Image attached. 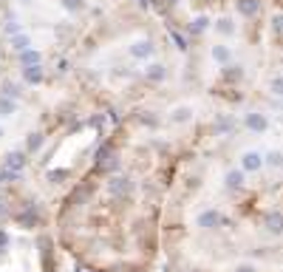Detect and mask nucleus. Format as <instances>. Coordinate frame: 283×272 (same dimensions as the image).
Returning <instances> with one entry per match:
<instances>
[{
    "label": "nucleus",
    "mask_w": 283,
    "mask_h": 272,
    "mask_svg": "<svg viewBox=\"0 0 283 272\" xmlns=\"http://www.w3.org/2000/svg\"><path fill=\"white\" fill-rule=\"evenodd\" d=\"M224 224H230V221L224 219L218 210H207V213L198 216V227H204V230H218V227H224Z\"/></svg>",
    "instance_id": "obj_1"
},
{
    "label": "nucleus",
    "mask_w": 283,
    "mask_h": 272,
    "mask_svg": "<svg viewBox=\"0 0 283 272\" xmlns=\"http://www.w3.org/2000/svg\"><path fill=\"white\" fill-rule=\"evenodd\" d=\"M264 227H266V233H272V236H283V213L269 210L264 216Z\"/></svg>",
    "instance_id": "obj_2"
},
{
    "label": "nucleus",
    "mask_w": 283,
    "mask_h": 272,
    "mask_svg": "<svg viewBox=\"0 0 283 272\" xmlns=\"http://www.w3.org/2000/svg\"><path fill=\"white\" fill-rule=\"evenodd\" d=\"M261 165H264V159H261V153H255V150H249V153L241 156V170H247V173L261 170Z\"/></svg>",
    "instance_id": "obj_3"
},
{
    "label": "nucleus",
    "mask_w": 283,
    "mask_h": 272,
    "mask_svg": "<svg viewBox=\"0 0 283 272\" xmlns=\"http://www.w3.org/2000/svg\"><path fill=\"white\" fill-rule=\"evenodd\" d=\"M3 165H6V170H14V173H20V170L26 167V153H20V150H11L9 156L3 159Z\"/></svg>",
    "instance_id": "obj_4"
},
{
    "label": "nucleus",
    "mask_w": 283,
    "mask_h": 272,
    "mask_svg": "<svg viewBox=\"0 0 283 272\" xmlns=\"http://www.w3.org/2000/svg\"><path fill=\"white\" fill-rule=\"evenodd\" d=\"M244 125H247L249 131H255V133H264L266 128H269V122H266V116H264V114H247Z\"/></svg>",
    "instance_id": "obj_5"
},
{
    "label": "nucleus",
    "mask_w": 283,
    "mask_h": 272,
    "mask_svg": "<svg viewBox=\"0 0 283 272\" xmlns=\"http://www.w3.org/2000/svg\"><path fill=\"white\" fill-rule=\"evenodd\" d=\"M108 190L114 196H125L128 190H131V179H125V176H116V179H111L108 182Z\"/></svg>",
    "instance_id": "obj_6"
},
{
    "label": "nucleus",
    "mask_w": 283,
    "mask_h": 272,
    "mask_svg": "<svg viewBox=\"0 0 283 272\" xmlns=\"http://www.w3.org/2000/svg\"><path fill=\"white\" fill-rule=\"evenodd\" d=\"M23 82L40 85V82H43V68H40V65H26V68H23Z\"/></svg>",
    "instance_id": "obj_7"
},
{
    "label": "nucleus",
    "mask_w": 283,
    "mask_h": 272,
    "mask_svg": "<svg viewBox=\"0 0 283 272\" xmlns=\"http://www.w3.org/2000/svg\"><path fill=\"white\" fill-rule=\"evenodd\" d=\"M37 221H40V210H37L34 204H28L26 210L20 213V224L23 227H37Z\"/></svg>",
    "instance_id": "obj_8"
},
{
    "label": "nucleus",
    "mask_w": 283,
    "mask_h": 272,
    "mask_svg": "<svg viewBox=\"0 0 283 272\" xmlns=\"http://www.w3.org/2000/svg\"><path fill=\"white\" fill-rule=\"evenodd\" d=\"M238 11L244 17H255L261 11V0H238Z\"/></svg>",
    "instance_id": "obj_9"
},
{
    "label": "nucleus",
    "mask_w": 283,
    "mask_h": 272,
    "mask_svg": "<svg viewBox=\"0 0 283 272\" xmlns=\"http://www.w3.org/2000/svg\"><path fill=\"white\" fill-rule=\"evenodd\" d=\"M244 173L247 170H232V173H227V179H224L227 190H241L244 187Z\"/></svg>",
    "instance_id": "obj_10"
},
{
    "label": "nucleus",
    "mask_w": 283,
    "mask_h": 272,
    "mask_svg": "<svg viewBox=\"0 0 283 272\" xmlns=\"http://www.w3.org/2000/svg\"><path fill=\"white\" fill-rule=\"evenodd\" d=\"M20 65L26 68V65H40V54L34 48H26V51H20Z\"/></svg>",
    "instance_id": "obj_11"
},
{
    "label": "nucleus",
    "mask_w": 283,
    "mask_h": 272,
    "mask_svg": "<svg viewBox=\"0 0 283 272\" xmlns=\"http://www.w3.org/2000/svg\"><path fill=\"white\" fill-rule=\"evenodd\" d=\"M131 54H133V57H150V54H153V43L142 40V43L131 45Z\"/></svg>",
    "instance_id": "obj_12"
},
{
    "label": "nucleus",
    "mask_w": 283,
    "mask_h": 272,
    "mask_svg": "<svg viewBox=\"0 0 283 272\" xmlns=\"http://www.w3.org/2000/svg\"><path fill=\"white\" fill-rule=\"evenodd\" d=\"M17 111V102L11 97H0V116H9V114H14Z\"/></svg>",
    "instance_id": "obj_13"
},
{
    "label": "nucleus",
    "mask_w": 283,
    "mask_h": 272,
    "mask_svg": "<svg viewBox=\"0 0 283 272\" xmlns=\"http://www.w3.org/2000/svg\"><path fill=\"white\" fill-rule=\"evenodd\" d=\"M212 57H215V60L221 62V65H227V62H230V48H227V45H215V48H212Z\"/></svg>",
    "instance_id": "obj_14"
},
{
    "label": "nucleus",
    "mask_w": 283,
    "mask_h": 272,
    "mask_svg": "<svg viewBox=\"0 0 283 272\" xmlns=\"http://www.w3.org/2000/svg\"><path fill=\"white\" fill-rule=\"evenodd\" d=\"M264 162H266L269 167H283V153H281V150H269Z\"/></svg>",
    "instance_id": "obj_15"
},
{
    "label": "nucleus",
    "mask_w": 283,
    "mask_h": 272,
    "mask_svg": "<svg viewBox=\"0 0 283 272\" xmlns=\"http://www.w3.org/2000/svg\"><path fill=\"white\" fill-rule=\"evenodd\" d=\"M164 74H167L164 65H150V68H147V79H153V82H156V79H164Z\"/></svg>",
    "instance_id": "obj_16"
},
{
    "label": "nucleus",
    "mask_w": 283,
    "mask_h": 272,
    "mask_svg": "<svg viewBox=\"0 0 283 272\" xmlns=\"http://www.w3.org/2000/svg\"><path fill=\"white\" fill-rule=\"evenodd\" d=\"M11 45H14L17 51H26L28 45H31V40H28L26 34H17V37H14V40H11Z\"/></svg>",
    "instance_id": "obj_17"
},
{
    "label": "nucleus",
    "mask_w": 283,
    "mask_h": 272,
    "mask_svg": "<svg viewBox=\"0 0 283 272\" xmlns=\"http://www.w3.org/2000/svg\"><path fill=\"white\" fill-rule=\"evenodd\" d=\"M207 23H210V17H195L193 26H190V31H193V34H201L204 28H207Z\"/></svg>",
    "instance_id": "obj_18"
},
{
    "label": "nucleus",
    "mask_w": 283,
    "mask_h": 272,
    "mask_svg": "<svg viewBox=\"0 0 283 272\" xmlns=\"http://www.w3.org/2000/svg\"><path fill=\"white\" fill-rule=\"evenodd\" d=\"M269 91H272L275 97H283V74H281V77H275L272 82H269Z\"/></svg>",
    "instance_id": "obj_19"
},
{
    "label": "nucleus",
    "mask_w": 283,
    "mask_h": 272,
    "mask_svg": "<svg viewBox=\"0 0 283 272\" xmlns=\"http://www.w3.org/2000/svg\"><path fill=\"white\" fill-rule=\"evenodd\" d=\"M3 97H11V99H17V97H20V88L14 85V82H6V85H3Z\"/></svg>",
    "instance_id": "obj_20"
},
{
    "label": "nucleus",
    "mask_w": 283,
    "mask_h": 272,
    "mask_svg": "<svg viewBox=\"0 0 283 272\" xmlns=\"http://www.w3.org/2000/svg\"><path fill=\"white\" fill-rule=\"evenodd\" d=\"M190 119V108H176L173 111V122H187Z\"/></svg>",
    "instance_id": "obj_21"
},
{
    "label": "nucleus",
    "mask_w": 283,
    "mask_h": 272,
    "mask_svg": "<svg viewBox=\"0 0 283 272\" xmlns=\"http://www.w3.org/2000/svg\"><path fill=\"white\" fill-rule=\"evenodd\" d=\"M241 77H244V71H241V68H235V65H232L230 71H224V79H230V82H238Z\"/></svg>",
    "instance_id": "obj_22"
},
{
    "label": "nucleus",
    "mask_w": 283,
    "mask_h": 272,
    "mask_svg": "<svg viewBox=\"0 0 283 272\" xmlns=\"http://www.w3.org/2000/svg\"><path fill=\"white\" fill-rule=\"evenodd\" d=\"M272 31L278 37H283V14H275L272 17Z\"/></svg>",
    "instance_id": "obj_23"
},
{
    "label": "nucleus",
    "mask_w": 283,
    "mask_h": 272,
    "mask_svg": "<svg viewBox=\"0 0 283 272\" xmlns=\"http://www.w3.org/2000/svg\"><path fill=\"white\" fill-rule=\"evenodd\" d=\"M218 31H221V34H232V31H235V26H232V20H218Z\"/></svg>",
    "instance_id": "obj_24"
},
{
    "label": "nucleus",
    "mask_w": 283,
    "mask_h": 272,
    "mask_svg": "<svg viewBox=\"0 0 283 272\" xmlns=\"http://www.w3.org/2000/svg\"><path fill=\"white\" fill-rule=\"evenodd\" d=\"M62 6H65L68 11H82L85 3H82V0H62Z\"/></svg>",
    "instance_id": "obj_25"
},
{
    "label": "nucleus",
    "mask_w": 283,
    "mask_h": 272,
    "mask_svg": "<svg viewBox=\"0 0 283 272\" xmlns=\"http://www.w3.org/2000/svg\"><path fill=\"white\" fill-rule=\"evenodd\" d=\"M40 145H43V136H40V133H31V136H28V150H40Z\"/></svg>",
    "instance_id": "obj_26"
},
{
    "label": "nucleus",
    "mask_w": 283,
    "mask_h": 272,
    "mask_svg": "<svg viewBox=\"0 0 283 272\" xmlns=\"http://www.w3.org/2000/svg\"><path fill=\"white\" fill-rule=\"evenodd\" d=\"M60 179H68V170H51L48 173V182H60Z\"/></svg>",
    "instance_id": "obj_27"
},
{
    "label": "nucleus",
    "mask_w": 283,
    "mask_h": 272,
    "mask_svg": "<svg viewBox=\"0 0 283 272\" xmlns=\"http://www.w3.org/2000/svg\"><path fill=\"white\" fill-rule=\"evenodd\" d=\"M173 40H176V48H181V51H187V40L178 31H173Z\"/></svg>",
    "instance_id": "obj_28"
},
{
    "label": "nucleus",
    "mask_w": 283,
    "mask_h": 272,
    "mask_svg": "<svg viewBox=\"0 0 283 272\" xmlns=\"http://www.w3.org/2000/svg\"><path fill=\"white\" fill-rule=\"evenodd\" d=\"M9 244V233H6V230H0V247H6Z\"/></svg>",
    "instance_id": "obj_29"
},
{
    "label": "nucleus",
    "mask_w": 283,
    "mask_h": 272,
    "mask_svg": "<svg viewBox=\"0 0 283 272\" xmlns=\"http://www.w3.org/2000/svg\"><path fill=\"white\" fill-rule=\"evenodd\" d=\"M235 272H255V267H247V264H244V267H238Z\"/></svg>",
    "instance_id": "obj_30"
},
{
    "label": "nucleus",
    "mask_w": 283,
    "mask_h": 272,
    "mask_svg": "<svg viewBox=\"0 0 283 272\" xmlns=\"http://www.w3.org/2000/svg\"><path fill=\"white\" fill-rule=\"evenodd\" d=\"M0 216H6V204L0 202Z\"/></svg>",
    "instance_id": "obj_31"
},
{
    "label": "nucleus",
    "mask_w": 283,
    "mask_h": 272,
    "mask_svg": "<svg viewBox=\"0 0 283 272\" xmlns=\"http://www.w3.org/2000/svg\"><path fill=\"white\" fill-rule=\"evenodd\" d=\"M176 3H178V0H167V6H176Z\"/></svg>",
    "instance_id": "obj_32"
},
{
    "label": "nucleus",
    "mask_w": 283,
    "mask_h": 272,
    "mask_svg": "<svg viewBox=\"0 0 283 272\" xmlns=\"http://www.w3.org/2000/svg\"><path fill=\"white\" fill-rule=\"evenodd\" d=\"M0 136H3V131H0Z\"/></svg>",
    "instance_id": "obj_33"
}]
</instances>
